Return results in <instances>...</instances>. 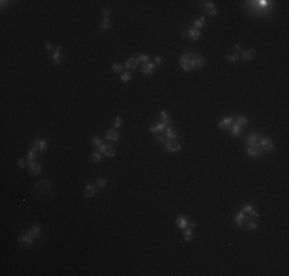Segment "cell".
Instances as JSON below:
<instances>
[{
  "label": "cell",
  "mask_w": 289,
  "mask_h": 276,
  "mask_svg": "<svg viewBox=\"0 0 289 276\" xmlns=\"http://www.w3.org/2000/svg\"><path fill=\"white\" fill-rule=\"evenodd\" d=\"M34 239H35V236H34V235H32V232L28 229L26 232H23V233H20V235H18L17 242H18L20 246H26V247H29V246H32Z\"/></svg>",
  "instance_id": "1"
},
{
  "label": "cell",
  "mask_w": 289,
  "mask_h": 276,
  "mask_svg": "<svg viewBox=\"0 0 289 276\" xmlns=\"http://www.w3.org/2000/svg\"><path fill=\"white\" fill-rule=\"evenodd\" d=\"M205 65H206V58L203 55H198V54H194L191 61H189V66L192 69H201Z\"/></svg>",
  "instance_id": "2"
},
{
  "label": "cell",
  "mask_w": 289,
  "mask_h": 276,
  "mask_svg": "<svg viewBox=\"0 0 289 276\" xmlns=\"http://www.w3.org/2000/svg\"><path fill=\"white\" fill-rule=\"evenodd\" d=\"M192 52H185L180 58H178V63H180V66H181V69L183 71H186V72H189V71H192V68L189 66V61H191V58H192Z\"/></svg>",
  "instance_id": "3"
},
{
  "label": "cell",
  "mask_w": 289,
  "mask_h": 276,
  "mask_svg": "<svg viewBox=\"0 0 289 276\" xmlns=\"http://www.w3.org/2000/svg\"><path fill=\"white\" fill-rule=\"evenodd\" d=\"M260 150H274V144L271 141V138L268 137H258V152Z\"/></svg>",
  "instance_id": "4"
},
{
  "label": "cell",
  "mask_w": 289,
  "mask_h": 276,
  "mask_svg": "<svg viewBox=\"0 0 289 276\" xmlns=\"http://www.w3.org/2000/svg\"><path fill=\"white\" fill-rule=\"evenodd\" d=\"M28 166H29V172H31V175H34V176L40 175V172H42V166H40V163H37V161L34 160V161H29Z\"/></svg>",
  "instance_id": "5"
},
{
  "label": "cell",
  "mask_w": 289,
  "mask_h": 276,
  "mask_svg": "<svg viewBox=\"0 0 289 276\" xmlns=\"http://www.w3.org/2000/svg\"><path fill=\"white\" fill-rule=\"evenodd\" d=\"M48 143H49L48 138H43V140H34V144H32V146H35V147L39 149L40 153H43V152L46 150V147H48Z\"/></svg>",
  "instance_id": "6"
},
{
  "label": "cell",
  "mask_w": 289,
  "mask_h": 276,
  "mask_svg": "<svg viewBox=\"0 0 289 276\" xmlns=\"http://www.w3.org/2000/svg\"><path fill=\"white\" fill-rule=\"evenodd\" d=\"M52 60H54V63H55L57 66L62 65V46H60V45L55 46V51L52 52Z\"/></svg>",
  "instance_id": "7"
},
{
  "label": "cell",
  "mask_w": 289,
  "mask_h": 276,
  "mask_svg": "<svg viewBox=\"0 0 289 276\" xmlns=\"http://www.w3.org/2000/svg\"><path fill=\"white\" fill-rule=\"evenodd\" d=\"M185 37L186 38H191V40H198L200 38V31L198 29H195V28H191L189 31H185Z\"/></svg>",
  "instance_id": "8"
},
{
  "label": "cell",
  "mask_w": 289,
  "mask_h": 276,
  "mask_svg": "<svg viewBox=\"0 0 289 276\" xmlns=\"http://www.w3.org/2000/svg\"><path fill=\"white\" fill-rule=\"evenodd\" d=\"M248 146H249V147H254V149L258 150V135H257L255 132L249 134V137H248Z\"/></svg>",
  "instance_id": "9"
},
{
  "label": "cell",
  "mask_w": 289,
  "mask_h": 276,
  "mask_svg": "<svg viewBox=\"0 0 289 276\" xmlns=\"http://www.w3.org/2000/svg\"><path fill=\"white\" fill-rule=\"evenodd\" d=\"M119 138H120V135H119V132H117V129H109L108 132H106V140L108 141H111V143H116V141H119Z\"/></svg>",
  "instance_id": "10"
},
{
  "label": "cell",
  "mask_w": 289,
  "mask_h": 276,
  "mask_svg": "<svg viewBox=\"0 0 289 276\" xmlns=\"http://www.w3.org/2000/svg\"><path fill=\"white\" fill-rule=\"evenodd\" d=\"M175 224H177V227H178V229H181V230H183V229H186V227L189 226V221H188V218H186L185 215H180V216L175 219Z\"/></svg>",
  "instance_id": "11"
},
{
  "label": "cell",
  "mask_w": 289,
  "mask_h": 276,
  "mask_svg": "<svg viewBox=\"0 0 289 276\" xmlns=\"http://www.w3.org/2000/svg\"><path fill=\"white\" fill-rule=\"evenodd\" d=\"M139 63H140V61H139V58H137V57H132V58H129V60H128V61H126L123 66H125V69H128V71H131V69L134 71V69L137 68V65H139Z\"/></svg>",
  "instance_id": "12"
},
{
  "label": "cell",
  "mask_w": 289,
  "mask_h": 276,
  "mask_svg": "<svg viewBox=\"0 0 289 276\" xmlns=\"http://www.w3.org/2000/svg\"><path fill=\"white\" fill-rule=\"evenodd\" d=\"M166 126H168V124H165L163 121L154 123V124H151V128H149V132H151V134H155V132H158V131H163V129H166Z\"/></svg>",
  "instance_id": "13"
},
{
  "label": "cell",
  "mask_w": 289,
  "mask_h": 276,
  "mask_svg": "<svg viewBox=\"0 0 289 276\" xmlns=\"http://www.w3.org/2000/svg\"><path fill=\"white\" fill-rule=\"evenodd\" d=\"M180 149H181V146H180V144H178L175 140H174V141H168V143H166V150H168V152H178Z\"/></svg>",
  "instance_id": "14"
},
{
  "label": "cell",
  "mask_w": 289,
  "mask_h": 276,
  "mask_svg": "<svg viewBox=\"0 0 289 276\" xmlns=\"http://www.w3.org/2000/svg\"><path fill=\"white\" fill-rule=\"evenodd\" d=\"M232 123H234V118H232V117H226L225 120H222V121L218 123V128H220V129H228V128L232 126Z\"/></svg>",
  "instance_id": "15"
},
{
  "label": "cell",
  "mask_w": 289,
  "mask_h": 276,
  "mask_svg": "<svg viewBox=\"0 0 289 276\" xmlns=\"http://www.w3.org/2000/svg\"><path fill=\"white\" fill-rule=\"evenodd\" d=\"M94 195H96V186L91 184V183L86 184V186H85V196H86V198H92Z\"/></svg>",
  "instance_id": "16"
},
{
  "label": "cell",
  "mask_w": 289,
  "mask_h": 276,
  "mask_svg": "<svg viewBox=\"0 0 289 276\" xmlns=\"http://www.w3.org/2000/svg\"><path fill=\"white\" fill-rule=\"evenodd\" d=\"M242 55H243V60L251 61L255 57V51L254 49H246V51H242Z\"/></svg>",
  "instance_id": "17"
},
{
  "label": "cell",
  "mask_w": 289,
  "mask_h": 276,
  "mask_svg": "<svg viewBox=\"0 0 289 276\" xmlns=\"http://www.w3.org/2000/svg\"><path fill=\"white\" fill-rule=\"evenodd\" d=\"M154 68H155V63H154V61H149V63L143 65V74L144 75H152Z\"/></svg>",
  "instance_id": "18"
},
{
  "label": "cell",
  "mask_w": 289,
  "mask_h": 276,
  "mask_svg": "<svg viewBox=\"0 0 289 276\" xmlns=\"http://www.w3.org/2000/svg\"><path fill=\"white\" fill-rule=\"evenodd\" d=\"M203 6H205V9L208 11V14H209V15H215V14H217V9H215V6H214V3H212V2H205V5H203Z\"/></svg>",
  "instance_id": "19"
},
{
  "label": "cell",
  "mask_w": 289,
  "mask_h": 276,
  "mask_svg": "<svg viewBox=\"0 0 289 276\" xmlns=\"http://www.w3.org/2000/svg\"><path fill=\"white\" fill-rule=\"evenodd\" d=\"M242 210H243V212H248L249 215H252V216H255V218L258 216V210H257V209H255L254 206H251V204H248V206H245V207H243Z\"/></svg>",
  "instance_id": "20"
},
{
  "label": "cell",
  "mask_w": 289,
  "mask_h": 276,
  "mask_svg": "<svg viewBox=\"0 0 289 276\" xmlns=\"http://www.w3.org/2000/svg\"><path fill=\"white\" fill-rule=\"evenodd\" d=\"M245 216H246V215H245V212H243V210H240V212L237 213V216H235V221H234L235 224H234V226H235V227H240V226L243 224Z\"/></svg>",
  "instance_id": "21"
},
{
  "label": "cell",
  "mask_w": 289,
  "mask_h": 276,
  "mask_svg": "<svg viewBox=\"0 0 289 276\" xmlns=\"http://www.w3.org/2000/svg\"><path fill=\"white\" fill-rule=\"evenodd\" d=\"M160 118H161L160 121H163L165 124H168V126L171 124V117H169V114L166 111H160Z\"/></svg>",
  "instance_id": "22"
},
{
  "label": "cell",
  "mask_w": 289,
  "mask_h": 276,
  "mask_svg": "<svg viewBox=\"0 0 289 276\" xmlns=\"http://www.w3.org/2000/svg\"><path fill=\"white\" fill-rule=\"evenodd\" d=\"M183 233H185V239L186 241H192L194 239V232H192V227L189 226V227H186V229H183Z\"/></svg>",
  "instance_id": "23"
},
{
  "label": "cell",
  "mask_w": 289,
  "mask_h": 276,
  "mask_svg": "<svg viewBox=\"0 0 289 276\" xmlns=\"http://www.w3.org/2000/svg\"><path fill=\"white\" fill-rule=\"evenodd\" d=\"M100 29H102V31L111 29V20H109V18H103V20L100 22Z\"/></svg>",
  "instance_id": "24"
},
{
  "label": "cell",
  "mask_w": 289,
  "mask_h": 276,
  "mask_svg": "<svg viewBox=\"0 0 289 276\" xmlns=\"http://www.w3.org/2000/svg\"><path fill=\"white\" fill-rule=\"evenodd\" d=\"M166 137L169 138V141H174V140L177 138V132L169 126V128H166Z\"/></svg>",
  "instance_id": "25"
},
{
  "label": "cell",
  "mask_w": 289,
  "mask_h": 276,
  "mask_svg": "<svg viewBox=\"0 0 289 276\" xmlns=\"http://www.w3.org/2000/svg\"><path fill=\"white\" fill-rule=\"evenodd\" d=\"M234 123H237L238 126H242V128H243V126L248 123V117H246V115H240V117H237V118L234 120Z\"/></svg>",
  "instance_id": "26"
},
{
  "label": "cell",
  "mask_w": 289,
  "mask_h": 276,
  "mask_svg": "<svg viewBox=\"0 0 289 276\" xmlns=\"http://www.w3.org/2000/svg\"><path fill=\"white\" fill-rule=\"evenodd\" d=\"M111 69L114 71V72H117V74H122L123 72V69H125V66L123 65H119V63H112V66H111Z\"/></svg>",
  "instance_id": "27"
},
{
  "label": "cell",
  "mask_w": 289,
  "mask_h": 276,
  "mask_svg": "<svg viewBox=\"0 0 289 276\" xmlns=\"http://www.w3.org/2000/svg\"><path fill=\"white\" fill-rule=\"evenodd\" d=\"M246 153H248V156H251V158H257V156L260 155V152H258L257 149H254V147H248Z\"/></svg>",
  "instance_id": "28"
},
{
  "label": "cell",
  "mask_w": 289,
  "mask_h": 276,
  "mask_svg": "<svg viewBox=\"0 0 289 276\" xmlns=\"http://www.w3.org/2000/svg\"><path fill=\"white\" fill-rule=\"evenodd\" d=\"M240 129H242V126H238L237 123H232V126H231V134H232L234 137H237V135L240 134Z\"/></svg>",
  "instance_id": "29"
},
{
  "label": "cell",
  "mask_w": 289,
  "mask_h": 276,
  "mask_svg": "<svg viewBox=\"0 0 289 276\" xmlns=\"http://www.w3.org/2000/svg\"><path fill=\"white\" fill-rule=\"evenodd\" d=\"M205 22H206V18H205V17H200L198 20H195V23H194V28L200 31V28H203V25H205Z\"/></svg>",
  "instance_id": "30"
},
{
  "label": "cell",
  "mask_w": 289,
  "mask_h": 276,
  "mask_svg": "<svg viewBox=\"0 0 289 276\" xmlns=\"http://www.w3.org/2000/svg\"><path fill=\"white\" fill-rule=\"evenodd\" d=\"M105 155H108L109 158H112V156L116 155V149H114L111 144H106V152H105Z\"/></svg>",
  "instance_id": "31"
},
{
  "label": "cell",
  "mask_w": 289,
  "mask_h": 276,
  "mask_svg": "<svg viewBox=\"0 0 289 276\" xmlns=\"http://www.w3.org/2000/svg\"><path fill=\"white\" fill-rule=\"evenodd\" d=\"M226 60H228L229 63H235V61H238V54H228V55H226Z\"/></svg>",
  "instance_id": "32"
},
{
  "label": "cell",
  "mask_w": 289,
  "mask_h": 276,
  "mask_svg": "<svg viewBox=\"0 0 289 276\" xmlns=\"http://www.w3.org/2000/svg\"><path fill=\"white\" fill-rule=\"evenodd\" d=\"M29 230L32 232V235H34L35 238H37V236L40 235V227H39L37 224H34V226H31V227H29Z\"/></svg>",
  "instance_id": "33"
},
{
  "label": "cell",
  "mask_w": 289,
  "mask_h": 276,
  "mask_svg": "<svg viewBox=\"0 0 289 276\" xmlns=\"http://www.w3.org/2000/svg\"><path fill=\"white\" fill-rule=\"evenodd\" d=\"M123 126V118L122 117H117L116 121H114V129H120Z\"/></svg>",
  "instance_id": "34"
},
{
  "label": "cell",
  "mask_w": 289,
  "mask_h": 276,
  "mask_svg": "<svg viewBox=\"0 0 289 276\" xmlns=\"http://www.w3.org/2000/svg\"><path fill=\"white\" fill-rule=\"evenodd\" d=\"M92 161H94L96 164L102 161V155H100V152H96V150L92 152Z\"/></svg>",
  "instance_id": "35"
},
{
  "label": "cell",
  "mask_w": 289,
  "mask_h": 276,
  "mask_svg": "<svg viewBox=\"0 0 289 276\" xmlns=\"http://www.w3.org/2000/svg\"><path fill=\"white\" fill-rule=\"evenodd\" d=\"M137 58H139V61H140V63H144V65H146V63H149V55H148V54H140Z\"/></svg>",
  "instance_id": "36"
},
{
  "label": "cell",
  "mask_w": 289,
  "mask_h": 276,
  "mask_svg": "<svg viewBox=\"0 0 289 276\" xmlns=\"http://www.w3.org/2000/svg\"><path fill=\"white\" fill-rule=\"evenodd\" d=\"M120 78H122V81H125V83H128V81L131 80V74H129V72H123V74L120 75Z\"/></svg>",
  "instance_id": "37"
},
{
  "label": "cell",
  "mask_w": 289,
  "mask_h": 276,
  "mask_svg": "<svg viewBox=\"0 0 289 276\" xmlns=\"http://www.w3.org/2000/svg\"><path fill=\"white\" fill-rule=\"evenodd\" d=\"M26 163H28V160H26V158H18V160H17V166H18V167H22V169L26 166Z\"/></svg>",
  "instance_id": "38"
},
{
  "label": "cell",
  "mask_w": 289,
  "mask_h": 276,
  "mask_svg": "<svg viewBox=\"0 0 289 276\" xmlns=\"http://www.w3.org/2000/svg\"><path fill=\"white\" fill-rule=\"evenodd\" d=\"M106 184H108V181L105 178H99L97 179V187H106Z\"/></svg>",
  "instance_id": "39"
},
{
  "label": "cell",
  "mask_w": 289,
  "mask_h": 276,
  "mask_svg": "<svg viewBox=\"0 0 289 276\" xmlns=\"http://www.w3.org/2000/svg\"><path fill=\"white\" fill-rule=\"evenodd\" d=\"M92 144H94V146H97V147H100V146L103 144V141H102V138L94 137V138H92Z\"/></svg>",
  "instance_id": "40"
},
{
  "label": "cell",
  "mask_w": 289,
  "mask_h": 276,
  "mask_svg": "<svg viewBox=\"0 0 289 276\" xmlns=\"http://www.w3.org/2000/svg\"><path fill=\"white\" fill-rule=\"evenodd\" d=\"M45 49H46L48 52H54V51H55V46H54L52 43H49V41H48V43L45 45Z\"/></svg>",
  "instance_id": "41"
},
{
  "label": "cell",
  "mask_w": 289,
  "mask_h": 276,
  "mask_svg": "<svg viewBox=\"0 0 289 276\" xmlns=\"http://www.w3.org/2000/svg\"><path fill=\"white\" fill-rule=\"evenodd\" d=\"M257 227H258V224H257V223H254V221L248 223V229H249V230H257Z\"/></svg>",
  "instance_id": "42"
},
{
  "label": "cell",
  "mask_w": 289,
  "mask_h": 276,
  "mask_svg": "<svg viewBox=\"0 0 289 276\" xmlns=\"http://www.w3.org/2000/svg\"><path fill=\"white\" fill-rule=\"evenodd\" d=\"M109 14H111V9H109V8H103V15H105V18H109Z\"/></svg>",
  "instance_id": "43"
},
{
  "label": "cell",
  "mask_w": 289,
  "mask_h": 276,
  "mask_svg": "<svg viewBox=\"0 0 289 276\" xmlns=\"http://www.w3.org/2000/svg\"><path fill=\"white\" fill-rule=\"evenodd\" d=\"M154 63H155V65H161V63H163V58H161V57H155V58H154Z\"/></svg>",
  "instance_id": "44"
},
{
  "label": "cell",
  "mask_w": 289,
  "mask_h": 276,
  "mask_svg": "<svg viewBox=\"0 0 289 276\" xmlns=\"http://www.w3.org/2000/svg\"><path fill=\"white\" fill-rule=\"evenodd\" d=\"M234 49H235V51H237V52H240V54H242V51H243V49H242V46H240V45H235V46H234Z\"/></svg>",
  "instance_id": "45"
},
{
  "label": "cell",
  "mask_w": 289,
  "mask_h": 276,
  "mask_svg": "<svg viewBox=\"0 0 289 276\" xmlns=\"http://www.w3.org/2000/svg\"><path fill=\"white\" fill-rule=\"evenodd\" d=\"M157 141H158V143H165V137H161V135H157Z\"/></svg>",
  "instance_id": "46"
}]
</instances>
